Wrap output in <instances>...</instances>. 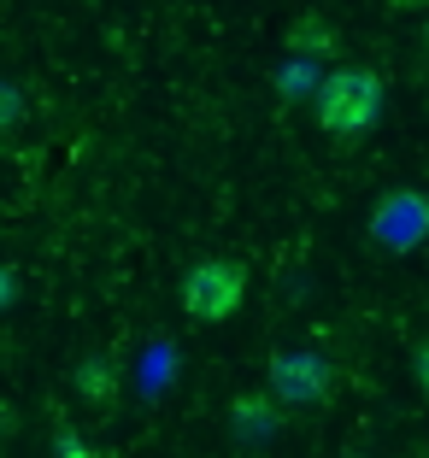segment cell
<instances>
[{
  "label": "cell",
  "instance_id": "6da1fadb",
  "mask_svg": "<svg viewBox=\"0 0 429 458\" xmlns=\"http://www.w3.org/2000/svg\"><path fill=\"white\" fill-rule=\"evenodd\" d=\"M382 112H389V89L365 65L323 71L318 89H312V123H318L330 141H359V135H371L376 123H382Z\"/></svg>",
  "mask_w": 429,
  "mask_h": 458
},
{
  "label": "cell",
  "instance_id": "7a4b0ae2",
  "mask_svg": "<svg viewBox=\"0 0 429 458\" xmlns=\"http://www.w3.org/2000/svg\"><path fill=\"white\" fill-rule=\"evenodd\" d=\"M247 300V265L229 253H206L183 270V283H176V306L194 318V324H229Z\"/></svg>",
  "mask_w": 429,
  "mask_h": 458
},
{
  "label": "cell",
  "instance_id": "3957f363",
  "mask_svg": "<svg viewBox=\"0 0 429 458\" xmlns=\"http://www.w3.org/2000/svg\"><path fill=\"white\" fill-rule=\"evenodd\" d=\"M330 388H336V364L323 359L318 347H282L277 359H270V394H277L282 405H323L330 400Z\"/></svg>",
  "mask_w": 429,
  "mask_h": 458
},
{
  "label": "cell",
  "instance_id": "277c9868",
  "mask_svg": "<svg viewBox=\"0 0 429 458\" xmlns=\"http://www.w3.org/2000/svg\"><path fill=\"white\" fill-rule=\"evenodd\" d=\"M282 423H288V405H282L270 388L236 394L229 411H224V435H229V446H242V453H265V446L282 435Z\"/></svg>",
  "mask_w": 429,
  "mask_h": 458
},
{
  "label": "cell",
  "instance_id": "5b68a950",
  "mask_svg": "<svg viewBox=\"0 0 429 458\" xmlns=\"http://www.w3.org/2000/svg\"><path fill=\"white\" fill-rule=\"evenodd\" d=\"M71 388H77V400H89V405H112L118 388H124V377H118V364H112L107 352H82L77 370H71Z\"/></svg>",
  "mask_w": 429,
  "mask_h": 458
},
{
  "label": "cell",
  "instance_id": "8992f818",
  "mask_svg": "<svg viewBox=\"0 0 429 458\" xmlns=\"http://www.w3.org/2000/svg\"><path fill=\"white\" fill-rule=\"evenodd\" d=\"M318 18H300V30H295V47H318V54H330L336 47V30H312Z\"/></svg>",
  "mask_w": 429,
  "mask_h": 458
},
{
  "label": "cell",
  "instance_id": "52a82bcc",
  "mask_svg": "<svg viewBox=\"0 0 429 458\" xmlns=\"http://www.w3.org/2000/svg\"><path fill=\"white\" fill-rule=\"evenodd\" d=\"M54 458H94V446L82 441L77 429H59V435H54Z\"/></svg>",
  "mask_w": 429,
  "mask_h": 458
},
{
  "label": "cell",
  "instance_id": "ba28073f",
  "mask_svg": "<svg viewBox=\"0 0 429 458\" xmlns=\"http://www.w3.org/2000/svg\"><path fill=\"white\" fill-rule=\"evenodd\" d=\"M412 382H417V394L429 400V335L412 347Z\"/></svg>",
  "mask_w": 429,
  "mask_h": 458
},
{
  "label": "cell",
  "instance_id": "9c48e42d",
  "mask_svg": "<svg viewBox=\"0 0 429 458\" xmlns=\"http://www.w3.org/2000/svg\"><path fill=\"white\" fill-rule=\"evenodd\" d=\"M424 54H429V18H424Z\"/></svg>",
  "mask_w": 429,
  "mask_h": 458
}]
</instances>
